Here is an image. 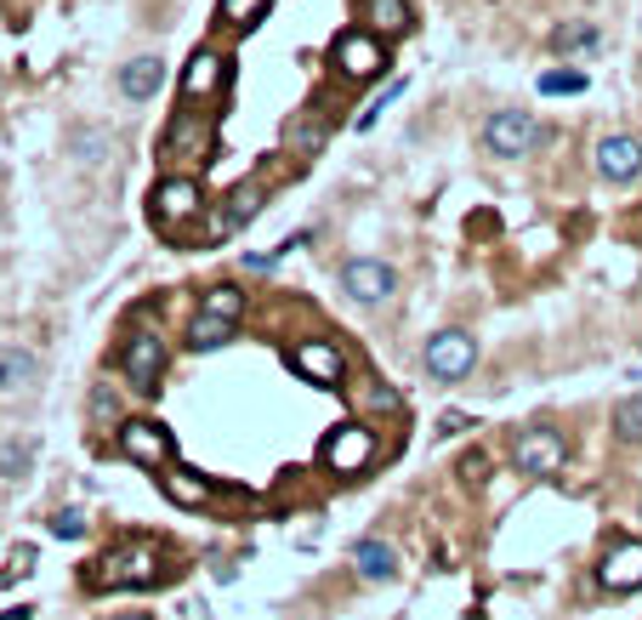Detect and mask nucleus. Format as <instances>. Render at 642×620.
I'll return each instance as SVG.
<instances>
[{
    "mask_svg": "<svg viewBox=\"0 0 642 620\" xmlns=\"http://www.w3.org/2000/svg\"><path fill=\"white\" fill-rule=\"evenodd\" d=\"M154 580H159V552L148 541L109 546L103 558L91 564V586H154Z\"/></svg>",
    "mask_w": 642,
    "mask_h": 620,
    "instance_id": "obj_1",
    "label": "nucleus"
},
{
    "mask_svg": "<svg viewBox=\"0 0 642 620\" xmlns=\"http://www.w3.org/2000/svg\"><path fill=\"white\" fill-rule=\"evenodd\" d=\"M199 211H206V188H199L193 177H165L154 188V200H148V217L159 228H188Z\"/></svg>",
    "mask_w": 642,
    "mask_h": 620,
    "instance_id": "obj_2",
    "label": "nucleus"
},
{
    "mask_svg": "<svg viewBox=\"0 0 642 620\" xmlns=\"http://www.w3.org/2000/svg\"><path fill=\"white\" fill-rule=\"evenodd\" d=\"M534 143H540V120L523 114V109H500V114H489V125H484V148H489L495 159H518V154H529Z\"/></svg>",
    "mask_w": 642,
    "mask_h": 620,
    "instance_id": "obj_3",
    "label": "nucleus"
},
{
    "mask_svg": "<svg viewBox=\"0 0 642 620\" xmlns=\"http://www.w3.org/2000/svg\"><path fill=\"white\" fill-rule=\"evenodd\" d=\"M512 462H518L529 478H552V473L568 462V444H563L557 428H523V433L512 439Z\"/></svg>",
    "mask_w": 642,
    "mask_h": 620,
    "instance_id": "obj_4",
    "label": "nucleus"
},
{
    "mask_svg": "<svg viewBox=\"0 0 642 620\" xmlns=\"http://www.w3.org/2000/svg\"><path fill=\"white\" fill-rule=\"evenodd\" d=\"M330 63H335L342 80H369V75L387 69V46H381V35H369V29H353V35L335 41Z\"/></svg>",
    "mask_w": 642,
    "mask_h": 620,
    "instance_id": "obj_5",
    "label": "nucleus"
},
{
    "mask_svg": "<svg viewBox=\"0 0 642 620\" xmlns=\"http://www.w3.org/2000/svg\"><path fill=\"white\" fill-rule=\"evenodd\" d=\"M324 467L330 473H342V478H358L364 467H369V455H376V433L369 428H358V421H347V428H335L330 439H324Z\"/></svg>",
    "mask_w": 642,
    "mask_h": 620,
    "instance_id": "obj_6",
    "label": "nucleus"
},
{
    "mask_svg": "<svg viewBox=\"0 0 642 620\" xmlns=\"http://www.w3.org/2000/svg\"><path fill=\"white\" fill-rule=\"evenodd\" d=\"M120 455L137 462V467H171V433L148 416H131L120 428Z\"/></svg>",
    "mask_w": 642,
    "mask_h": 620,
    "instance_id": "obj_7",
    "label": "nucleus"
},
{
    "mask_svg": "<svg viewBox=\"0 0 642 620\" xmlns=\"http://www.w3.org/2000/svg\"><path fill=\"white\" fill-rule=\"evenodd\" d=\"M472 365H478V342H472L466 331H438L427 342V376L432 381H461Z\"/></svg>",
    "mask_w": 642,
    "mask_h": 620,
    "instance_id": "obj_8",
    "label": "nucleus"
},
{
    "mask_svg": "<svg viewBox=\"0 0 642 620\" xmlns=\"http://www.w3.org/2000/svg\"><path fill=\"white\" fill-rule=\"evenodd\" d=\"M342 290H347L353 302L376 308V302H387L392 290H398V274L387 263H376V256H353V263L342 268Z\"/></svg>",
    "mask_w": 642,
    "mask_h": 620,
    "instance_id": "obj_9",
    "label": "nucleus"
},
{
    "mask_svg": "<svg viewBox=\"0 0 642 620\" xmlns=\"http://www.w3.org/2000/svg\"><path fill=\"white\" fill-rule=\"evenodd\" d=\"M159 370H165V342L154 331H131L125 336V376H131V387H137V394H154Z\"/></svg>",
    "mask_w": 642,
    "mask_h": 620,
    "instance_id": "obj_10",
    "label": "nucleus"
},
{
    "mask_svg": "<svg viewBox=\"0 0 642 620\" xmlns=\"http://www.w3.org/2000/svg\"><path fill=\"white\" fill-rule=\"evenodd\" d=\"M290 365L308 381H319V387H342L347 381V358H342V347H330V342H296Z\"/></svg>",
    "mask_w": 642,
    "mask_h": 620,
    "instance_id": "obj_11",
    "label": "nucleus"
},
{
    "mask_svg": "<svg viewBox=\"0 0 642 620\" xmlns=\"http://www.w3.org/2000/svg\"><path fill=\"white\" fill-rule=\"evenodd\" d=\"M597 586L608 593H637L642 586V541H615L597 564Z\"/></svg>",
    "mask_w": 642,
    "mask_h": 620,
    "instance_id": "obj_12",
    "label": "nucleus"
},
{
    "mask_svg": "<svg viewBox=\"0 0 642 620\" xmlns=\"http://www.w3.org/2000/svg\"><path fill=\"white\" fill-rule=\"evenodd\" d=\"M262 206H267V193H262L256 182L233 188L228 200H222V211L211 217V245H217V240H233V234H240V228H245V222H251V217H256Z\"/></svg>",
    "mask_w": 642,
    "mask_h": 620,
    "instance_id": "obj_13",
    "label": "nucleus"
},
{
    "mask_svg": "<svg viewBox=\"0 0 642 620\" xmlns=\"http://www.w3.org/2000/svg\"><path fill=\"white\" fill-rule=\"evenodd\" d=\"M222 80H228V57L211 52V46H199V52L188 57V69H182V91H188V97H211Z\"/></svg>",
    "mask_w": 642,
    "mask_h": 620,
    "instance_id": "obj_14",
    "label": "nucleus"
},
{
    "mask_svg": "<svg viewBox=\"0 0 642 620\" xmlns=\"http://www.w3.org/2000/svg\"><path fill=\"white\" fill-rule=\"evenodd\" d=\"M597 171L615 177V182L637 177V171H642V143H637V137H602V143H597Z\"/></svg>",
    "mask_w": 642,
    "mask_h": 620,
    "instance_id": "obj_15",
    "label": "nucleus"
},
{
    "mask_svg": "<svg viewBox=\"0 0 642 620\" xmlns=\"http://www.w3.org/2000/svg\"><path fill=\"white\" fill-rule=\"evenodd\" d=\"M206 143H211V125L199 120V114H177L171 132H165V148H159V154L188 159V154H206Z\"/></svg>",
    "mask_w": 642,
    "mask_h": 620,
    "instance_id": "obj_16",
    "label": "nucleus"
},
{
    "mask_svg": "<svg viewBox=\"0 0 642 620\" xmlns=\"http://www.w3.org/2000/svg\"><path fill=\"white\" fill-rule=\"evenodd\" d=\"M159 80H165V63L159 57H131L125 69H120V91L131 97V103H148V97L159 91Z\"/></svg>",
    "mask_w": 642,
    "mask_h": 620,
    "instance_id": "obj_17",
    "label": "nucleus"
},
{
    "mask_svg": "<svg viewBox=\"0 0 642 620\" xmlns=\"http://www.w3.org/2000/svg\"><path fill=\"white\" fill-rule=\"evenodd\" d=\"M159 489H165L177 507H206V501H211V478H199V473H188V467H159Z\"/></svg>",
    "mask_w": 642,
    "mask_h": 620,
    "instance_id": "obj_18",
    "label": "nucleus"
},
{
    "mask_svg": "<svg viewBox=\"0 0 642 620\" xmlns=\"http://www.w3.org/2000/svg\"><path fill=\"white\" fill-rule=\"evenodd\" d=\"M364 23H369V35H410V0H364Z\"/></svg>",
    "mask_w": 642,
    "mask_h": 620,
    "instance_id": "obj_19",
    "label": "nucleus"
},
{
    "mask_svg": "<svg viewBox=\"0 0 642 620\" xmlns=\"http://www.w3.org/2000/svg\"><path fill=\"white\" fill-rule=\"evenodd\" d=\"M353 569H358L364 580H392V575H398V552H392L387 541H358V546H353Z\"/></svg>",
    "mask_w": 642,
    "mask_h": 620,
    "instance_id": "obj_20",
    "label": "nucleus"
},
{
    "mask_svg": "<svg viewBox=\"0 0 642 620\" xmlns=\"http://www.w3.org/2000/svg\"><path fill=\"white\" fill-rule=\"evenodd\" d=\"M188 342H193L199 353H206V347H222V342H233V319H217V313H206V308H199V319H193Z\"/></svg>",
    "mask_w": 642,
    "mask_h": 620,
    "instance_id": "obj_21",
    "label": "nucleus"
},
{
    "mask_svg": "<svg viewBox=\"0 0 642 620\" xmlns=\"http://www.w3.org/2000/svg\"><path fill=\"white\" fill-rule=\"evenodd\" d=\"M29 376H35V358H29L23 347H7V353H0V394H12V387H23Z\"/></svg>",
    "mask_w": 642,
    "mask_h": 620,
    "instance_id": "obj_22",
    "label": "nucleus"
},
{
    "mask_svg": "<svg viewBox=\"0 0 642 620\" xmlns=\"http://www.w3.org/2000/svg\"><path fill=\"white\" fill-rule=\"evenodd\" d=\"M615 439L620 444H642V394L615 405Z\"/></svg>",
    "mask_w": 642,
    "mask_h": 620,
    "instance_id": "obj_23",
    "label": "nucleus"
},
{
    "mask_svg": "<svg viewBox=\"0 0 642 620\" xmlns=\"http://www.w3.org/2000/svg\"><path fill=\"white\" fill-rule=\"evenodd\" d=\"M206 313L240 319V313H245V290H240V285H211V290H206Z\"/></svg>",
    "mask_w": 642,
    "mask_h": 620,
    "instance_id": "obj_24",
    "label": "nucleus"
},
{
    "mask_svg": "<svg viewBox=\"0 0 642 620\" xmlns=\"http://www.w3.org/2000/svg\"><path fill=\"white\" fill-rule=\"evenodd\" d=\"M29 462H35V444L29 439H12V444H0V478H23Z\"/></svg>",
    "mask_w": 642,
    "mask_h": 620,
    "instance_id": "obj_25",
    "label": "nucleus"
},
{
    "mask_svg": "<svg viewBox=\"0 0 642 620\" xmlns=\"http://www.w3.org/2000/svg\"><path fill=\"white\" fill-rule=\"evenodd\" d=\"M262 18H267V0H222V23H233V29H251Z\"/></svg>",
    "mask_w": 642,
    "mask_h": 620,
    "instance_id": "obj_26",
    "label": "nucleus"
},
{
    "mask_svg": "<svg viewBox=\"0 0 642 620\" xmlns=\"http://www.w3.org/2000/svg\"><path fill=\"white\" fill-rule=\"evenodd\" d=\"M574 46H597V29L591 23H563V29H552V52H574Z\"/></svg>",
    "mask_w": 642,
    "mask_h": 620,
    "instance_id": "obj_27",
    "label": "nucleus"
},
{
    "mask_svg": "<svg viewBox=\"0 0 642 620\" xmlns=\"http://www.w3.org/2000/svg\"><path fill=\"white\" fill-rule=\"evenodd\" d=\"M540 91H546V97H563V91H586V75H574V69H552V75H540Z\"/></svg>",
    "mask_w": 642,
    "mask_h": 620,
    "instance_id": "obj_28",
    "label": "nucleus"
},
{
    "mask_svg": "<svg viewBox=\"0 0 642 620\" xmlns=\"http://www.w3.org/2000/svg\"><path fill=\"white\" fill-rule=\"evenodd\" d=\"M52 535H63V541H80V535H86V518H80L75 507H69V512H57V518H52Z\"/></svg>",
    "mask_w": 642,
    "mask_h": 620,
    "instance_id": "obj_29",
    "label": "nucleus"
},
{
    "mask_svg": "<svg viewBox=\"0 0 642 620\" xmlns=\"http://www.w3.org/2000/svg\"><path fill=\"white\" fill-rule=\"evenodd\" d=\"M109 410H114V387L97 381V387H91V421H109Z\"/></svg>",
    "mask_w": 642,
    "mask_h": 620,
    "instance_id": "obj_30",
    "label": "nucleus"
},
{
    "mask_svg": "<svg viewBox=\"0 0 642 620\" xmlns=\"http://www.w3.org/2000/svg\"><path fill=\"white\" fill-rule=\"evenodd\" d=\"M461 478H466V484H484V478H489V462H484V450H478V455H461Z\"/></svg>",
    "mask_w": 642,
    "mask_h": 620,
    "instance_id": "obj_31",
    "label": "nucleus"
},
{
    "mask_svg": "<svg viewBox=\"0 0 642 620\" xmlns=\"http://www.w3.org/2000/svg\"><path fill=\"white\" fill-rule=\"evenodd\" d=\"M29 569H35V546H18V552H12V564H7V575H0V580H18V575H29Z\"/></svg>",
    "mask_w": 642,
    "mask_h": 620,
    "instance_id": "obj_32",
    "label": "nucleus"
},
{
    "mask_svg": "<svg viewBox=\"0 0 642 620\" xmlns=\"http://www.w3.org/2000/svg\"><path fill=\"white\" fill-rule=\"evenodd\" d=\"M466 428H472L466 410H444V416H438V433H444V439H450V433H466Z\"/></svg>",
    "mask_w": 642,
    "mask_h": 620,
    "instance_id": "obj_33",
    "label": "nucleus"
},
{
    "mask_svg": "<svg viewBox=\"0 0 642 620\" xmlns=\"http://www.w3.org/2000/svg\"><path fill=\"white\" fill-rule=\"evenodd\" d=\"M290 143H301V148L313 154V148L324 143V132H319V125H290Z\"/></svg>",
    "mask_w": 642,
    "mask_h": 620,
    "instance_id": "obj_34",
    "label": "nucleus"
},
{
    "mask_svg": "<svg viewBox=\"0 0 642 620\" xmlns=\"http://www.w3.org/2000/svg\"><path fill=\"white\" fill-rule=\"evenodd\" d=\"M0 620H35V609L23 604V609H7V615H0Z\"/></svg>",
    "mask_w": 642,
    "mask_h": 620,
    "instance_id": "obj_35",
    "label": "nucleus"
},
{
    "mask_svg": "<svg viewBox=\"0 0 642 620\" xmlns=\"http://www.w3.org/2000/svg\"><path fill=\"white\" fill-rule=\"evenodd\" d=\"M188 620H211V609H199V604H193V609H188Z\"/></svg>",
    "mask_w": 642,
    "mask_h": 620,
    "instance_id": "obj_36",
    "label": "nucleus"
},
{
    "mask_svg": "<svg viewBox=\"0 0 642 620\" xmlns=\"http://www.w3.org/2000/svg\"><path fill=\"white\" fill-rule=\"evenodd\" d=\"M103 620H154V615H103Z\"/></svg>",
    "mask_w": 642,
    "mask_h": 620,
    "instance_id": "obj_37",
    "label": "nucleus"
}]
</instances>
